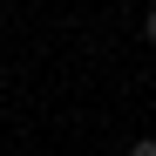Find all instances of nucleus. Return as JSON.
Segmentation results:
<instances>
[{"label":"nucleus","instance_id":"obj_3","mask_svg":"<svg viewBox=\"0 0 156 156\" xmlns=\"http://www.w3.org/2000/svg\"><path fill=\"white\" fill-rule=\"evenodd\" d=\"M0 95H7V75H0Z\"/></svg>","mask_w":156,"mask_h":156},{"label":"nucleus","instance_id":"obj_2","mask_svg":"<svg viewBox=\"0 0 156 156\" xmlns=\"http://www.w3.org/2000/svg\"><path fill=\"white\" fill-rule=\"evenodd\" d=\"M129 156H156V143H129Z\"/></svg>","mask_w":156,"mask_h":156},{"label":"nucleus","instance_id":"obj_1","mask_svg":"<svg viewBox=\"0 0 156 156\" xmlns=\"http://www.w3.org/2000/svg\"><path fill=\"white\" fill-rule=\"evenodd\" d=\"M143 41H156V7H149V14H143Z\"/></svg>","mask_w":156,"mask_h":156}]
</instances>
